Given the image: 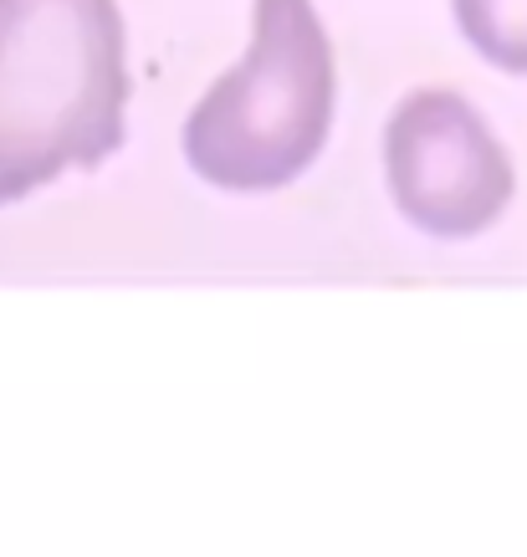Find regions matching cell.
Listing matches in <instances>:
<instances>
[{
	"mask_svg": "<svg viewBox=\"0 0 527 557\" xmlns=\"http://www.w3.org/2000/svg\"><path fill=\"white\" fill-rule=\"evenodd\" d=\"M390 195L430 236H477L512 200V159L471 102L445 87L409 92L384 134Z\"/></svg>",
	"mask_w": 527,
	"mask_h": 557,
	"instance_id": "3957f363",
	"label": "cell"
},
{
	"mask_svg": "<svg viewBox=\"0 0 527 557\" xmlns=\"http://www.w3.org/2000/svg\"><path fill=\"white\" fill-rule=\"evenodd\" d=\"M466 41L502 72L527 77V0H451Z\"/></svg>",
	"mask_w": 527,
	"mask_h": 557,
	"instance_id": "277c9868",
	"label": "cell"
},
{
	"mask_svg": "<svg viewBox=\"0 0 527 557\" xmlns=\"http://www.w3.org/2000/svg\"><path fill=\"white\" fill-rule=\"evenodd\" d=\"M119 0H0V205L123 144Z\"/></svg>",
	"mask_w": 527,
	"mask_h": 557,
	"instance_id": "6da1fadb",
	"label": "cell"
},
{
	"mask_svg": "<svg viewBox=\"0 0 527 557\" xmlns=\"http://www.w3.org/2000/svg\"><path fill=\"white\" fill-rule=\"evenodd\" d=\"M333 123V47L312 0H256L252 51L185 119L189 170L221 189H282Z\"/></svg>",
	"mask_w": 527,
	"mask_h": 557,
	"instance_id": "7a4b0ae2",
	"label": "cell"
}]
</instances>
